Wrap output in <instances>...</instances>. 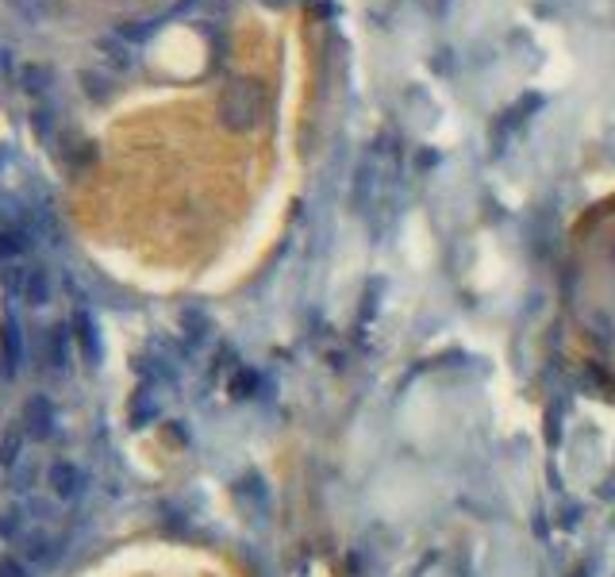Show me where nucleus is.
Returning <instances> with one entry per match:
<instances>
[{"instance_id": "3", "label": "nucleus", "mask_w": 615, "mask_h": 577, "mask_svg": "<svg viewBox=\"0 0 615 577\" xmlns=\"http://www.w3.org/2000/svg\"><path fill=\"white\" fill-rule=\"evenodd\" d=\"M43 362H47V370H54V374H66L70 370V362H74V335H70L66 324L47 327V335H43Z\"/></svg>"}, {"instance_id": "4", "label": "nucleus", "mask_w": 615, "mask_h": 577, "mask_svg": "<svg viewBox=\"0 0 615 577\" xmlns=\"http://www.w3.org/2000/svg\"><path fill=\"white\" fill-rule=\"evenodd\" d=\"M20 358H24V335H20V324L16 316L8 312L4 324H0V377L12 381L16 370H20Z\"/></svg>"}, {"instance_id": "1", "label": "nucleus", "mask_w": 615, "mask_h": 577, "mask_svg": "<svg viewBox=\"0 0 615 577\" xmlns=\"http://www.w3.org/2000/svg\"><path fill=\"white\" fill-rule=\"evenodd\" d=\"M558 358L592 397L615 404V197L569 231L554 301Z\"/></svg>"}, {"instance_id": "9", "label": "nucleus", "mask_w": 615, "mask_h": 577, "mask_svg": "<svg viewBox=\"0 0 615 577\" xmlns=\"http://www.w3.org/2000/svg\"><path fill=\"white\" fill-rule=\"evenodd\" d=\"M77 339H81V351H85V358H89V362H97V335H93V331H97V327L89 324V316H85V312H77Z\"/></svg>"}, {"instance_id": "10", "label": "nucleus", "mask_w": 615, "mask_h": 577, "mask_svg": "<svg viewBox=\"0 0 615 577\" xmlns=\"http://www.w3.org/2000/svg\"><path fill=\"white\" fill-rule=\"evenodd\" d=\"M0 577H31L24 566V558H16V554H4L0 558Z\"/></svg>"}, {"instance_id": "2", "label": "nucleus", "mask_w": 615, "mask_h": 577, "mask_svg": "<svg viewBox=\"0 0 615 577\" xmlns=\"http://www.w3.org/2000/svg\"><path fill=\"white\" fill-rule=\"evenodd\" d=\"M24 431L31 443H43V439H50L54 435V424H58V412H54V404H50V397H43V393H31V401L24 404Z\"/></svg>"}, {"instance_id": "6", "label": "nucleus", "mask_w": 615, "mask_h": 577, "mask_svg": "<svg viewBox=\"0 0 615 577\" xmlns=\"http://www.w3.org/2000/svg\"><path fill=\"white\" fill-rule=\"evenodd\" d=\"M27 447V431L24 424H8L0 435V470H12L20 462V454Z\"/></svg>"}, {"instance_id": "11", "label": "nucleus", "mask_w": 615, "mask_h": 577, "mask_svg": "<svg viewBox=\"0 0 615 577\" xmlns=\"http://www.w3.org/2000/svg\"><path fill=\"white\" fill-rule=\"evenodd\" d=\"M20 251H24V239L16 231H4L0 235V258H16Z\"/></svg>"}, {"instance_id": "8", "label": "nucleus", "mask_w": 615, "mask_h": 577, "mask_svg": "<svg viewBox=\"0 0 615 577\" xmlns=\"http://www.w3.org/2000/svg\"><path fill=\"white\" fill-rule=\"evenodd\" d=\"M27 304H35V308H43L50 301V277L47 270H39V266H31L24 277V293H20Z\"/></svg>"}, {"instance_id": "5", "label": "nucleus", "mask_w": 615, "mask_h": 577, "mask_svg": "<svg viewBox=\"0 0 615 577\" xmlns=\"http://www.w3.org/2000/svg\"><path fill=\"white\" fill-rule=\"evenodd\" d=\"M47 485L58 501H74L77 493L85 489V474L77 470L74 462H54L47 470Z\"/></svg>"}, {"instance_id": "7", "label": "nucleus", "mask_w": 615, "mask_h": 577, "mask_svg": "<svg viewBox=\"0 0 615 577\" xmlns=\"http://www.w3.org/2000/svg\"><path fill=\"white\" fill-rule=\"evenodd\" d=\"M58 554H62V543L47 539L43 531H35V535H27L24 539V558H31L35 566H47V562H54Z\"/></svg>"}]
</instances>
